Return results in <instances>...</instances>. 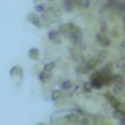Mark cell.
<instances>
[{
	"label": "cell",
	"mask_w": 125,
	"mask_h": 125,
	"mask_svg": "<svg viewBox=\"0 0 125 125\" xmlns=\"http://www.w3.org/2000/svg\"><path fill=\"white\" fill-rule=\"evenodd\" d=\"M97 43H99L102 47H109V46H110V38H109L104 32H100V34H97Z\"/></svg>",
	"instance_id": "6da1fadb"
},
{
	"label": "cell",
	"mask_w": 125,
	"mask_h": 125,
	"mask_svg": "<svg viewBox=\"0 0 125 125\" xmlns=\"http://www.w3.org/2000/svg\"><path fill=\"white\" fill-rule=\"evenodd\" d=\"M49 38H50L53 43H56V44H60V43H62V37H60L59 30H57V31H50V32H49Z\"/></svg>",
	"instance_id": "7a4b0ae2"
},
{
	"label": "cell",
	"mask_w": 125,
	"mask_h": 125,
	"mask_svg": "<svg viewBox=\"0 0 125 125\" xmlns=\"http://www.w3.org/2000/svg\"><path fill=\"white\" fill-rule=\"evenodd\" d=\"M65 118H66V121H68V122H71V124H78V122H80L78 113H68Z\"/></svg>",
	"instance_id": "3957f363"
},
{
	"label": "cell",
	"mask_w": 125,
	"mask_h": 125,
	"mask_svg": "<svg viewBox=\"0 0 125 125\" xmlns=\"http://www.w3.org/2000/svg\"><path fill=\"white\" fill-rule=\"evenodd\" d=\"M28 56H30V59L37 60V59L40 57V50H38V49H31L30 53H28Z\"/></svg>",
	"instance_id": "277c9868"
},
{
	"label": "cell",
	"mask_w": 125,
	"mask_h": 125,
	"mask_svg": "<svg viewBox=\"0 0 125 125\" xmlns=\"http://www.w3.org/2000/svg\"><path fill=\"white\" fill-rule=\"evenodd\" d=\"M38 77H40V81H41V83H49L52 75H50V72H46V71H43V72H41Z\"/></svg>",
	"instance_id": "5b68a950"
},
{
	"label": "cell",
	"mask_w": 125,
	"mask_h": 125,
	"mask_svg": "<svg viewBox=\"0 0 125 125\" xmlns=\"http://www.w3.org/2000/svg\"><path fill=\"white\" fill-rule=\"evenodd\" d=\"M28 21H30V22H32V24H34V25H37V27H41V22L38 21V16H35L34 13L28 15Z\"/></svg>",
	"instance_id": "8992f818"
},
{
	"label": "cell",
	"mask_w": 125,
	"mask_h": 125,
	"mask_svg": "<svg viewBox=\"0 0 125 125\" xmlns=\"http://www.w3.org/2000/svg\"><path fill=\"white\" fill-rule=\"evenodd\" d=\"M74 3H75V0H65V2H63V8H65V10L71 12V10H72Z\"/></svg>",
	"instance_id": "52a82bcc"
},
{
	"label": "cell",
	"mask_w": 125,
	"mask_h": 125,
	"mask_svg": "<svg viewBox=\"0 0 125 125\" xmlns=\"http://www.w3.org/2000/svg\"><path fill=\"white\" fill-rule=\"evenodd\" d=\"M97 65H99V59H90V60L87 62V66L90 68V71H91V69H94Z\"/></svg>",
	"instance_id": "ba28073f"
},
{
	"label": "cell",
	"mask_w": 125,
	"mask_h": 125,
	"mask_svg": "<svg viewBox=\"0 0 125 125\" xmlns=\"http://www.w3.org/2000/svg\"><path fill=\"white\" fill-rule=\"evenodd\" d=\"M71 88H72L71 81H62L60 83V90H71Z\"/></svg>",
	"instance_id": "9c48e42d"
},
{
	"label": "cell",
	"mask_w": 125,
	"mask_h": 125,
	"mask_svg": "<svg viewBox=\"0 0 125 125\" xmlns=\"http://www.w3.org/2000/svg\"><path fill=\"white\" fill-rule=\"evenodd\" d=\"M107 99H109V102H110V104H112L113 107H119V106H121V103H119V100H118L116 97H112V96L107 94Z\"/></svg>",
	"instance_id": "30bf717a"
},
{
	"label": "cell",
	"mask_w": 125,
	"mask_h": 125,
	"mask_svg": "<svg viewBox=\"0 0 125 125\" xmlns=\"http://www.w3.org/2000/svg\"><path fill=\"white\" fill-rule=\"evenodd\" d=\"M60 96H62V90H54L53 93H52V100H59L60 99Z\"/></svg>",
	"instance_id": "8fae6325"
},
{
	"label": "cell",
	"mask_w": 125,
	"mask_h": 125,
	"mask_svg": "<svg viewBox=\"0 0 125 125\" xmlns=\"http://www.w3.org/2000/svg\"><path fill=\"white\" fill-rule=\"evenodd\" d=\"M124 87H125V84H113V91L115 93H121L122 90H124Z\"/></svg>",
	"instance_id": "7c38bea8"
},
{
	"label": "cell",
	"mask_w": 125,
	"mask_h": 125,
	"mask_svg": "<svg viewBox=\"0 0 125 125\" xmlns=\"http://www.w3.org/2000/svg\"><path fill=\"white\" fill-rule=\"evenodd\" d=\"M54 66H56V65H54V62H50V63H47V65L44 66V69H43V71H46V72H52Z\"/></svg>",
	"instance_id": "4fadbf2b"
},
{
	"label": "cell",
	"mask_w": 125,
	"mask_h": 125,
	"mask_svg": "<svg viewBox=\"0 0 125 125\" xmlns=\"http://www.w3.org/2000/svg\"><path fill=\"white\" fill-rule=\"evenodd\" d=\"M37 12H44L46 10V5H37Z\"/></svg>",
	"instance_id": "5bb4252c"
},
{
	"label": "cell",
	"mask_w": 125,
	"mask_h": 125,
	"mask_svg": "<svg viewBox=\"0 0 125 125\" xmlns=\"http://www.w3.org/2000/svg\"><path fill=\"white\" fill-rule=\"evenodd\" d=\"M91 88H93L91 83H85V84H84V90H85V91H91Z\"/></svg>",
	"instance_id": "9a60e30c"
},
{
	"label": "cell",
	"mask_w": 125,
	"mask_h": 125,
	"mask_svg": "<svg viewBox=\"0 0 125 125\" xmlns=\"http://www.w3.org/2000/svg\"><path fill=\"white\" fill-rule=\"evenodd\" d=\"M113 116H115L116 119H121V118H122V115H121L119 110H115V112H113Z\"/></svg>",
	"instance_id": "2e32d148"
},
{
	"label": "cell",
	"mask_w": 125,
	"mask_h": 125,
	"mask_svg": "<svg viewBox=\"0 0 125 125\" xmlns=\"http://www.w3.org/2000/svg\"><path fill=\"white\" fill-rule=\"evenodd\" d=\"M65 121H66V118H63V119H56V124L57 125H65Z\"/></svg>",
	"instance_id": "e0dca14e"
},
{
	"label": "cell",
	"mask_w": 125,
	"mask_h": 125,
	"mask_svg": "<svg viewBox=\"0 0 125 125\" xmlns=\"http://www.w3.org/2000/svg\"><path fill=\"white\" fill-rule=\"evenodd\" d=\"M119 125H125V118H121L119 119Z\"/></svg>",
	"instance_id": "ac0fdd59"
},
{
	"label": "cell",
	"mask_w": 125,
	"mask_h": 125,
	"mask_svg": "<svg viewBox=\"0 0 125 125\" xmlns=\"http://www.w3.org/2000/svg\"><path fill=\"white\" fill-rule=\"evenodd\" d=\"M124 24H125V22H124Z\"/></svg>",
	"instance_id": "d6986e66"
}]
</instances>
